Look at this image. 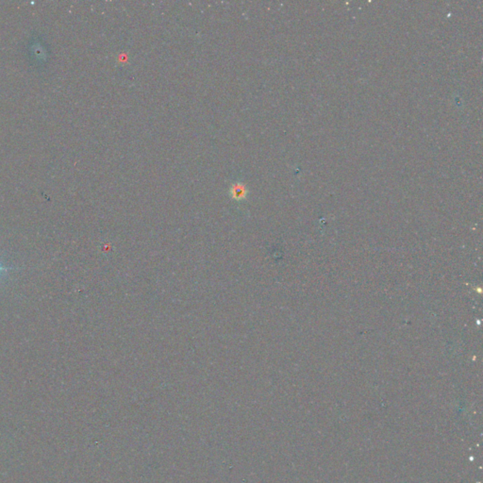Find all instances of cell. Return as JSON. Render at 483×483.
Wrapping results in <instances>:
<instances>
[{"label":"cell","mask_w":483,"mask_h":483,"mask_svg":"<svg viewBox=\"0 0 483 483\" xmlns=\"http://www.w3.org/2000/svg\"><path fill=\"white\" fill-rule=\"evenodd\" d=\"M232 195L236 198H241L246 195V188L241 184H235L232 187Z\"/></svg>","instance_id":"1"},{"label":"cell","mask_w":483,"mask_h":483,"mask_svg":"<svg viewBox=\"0 0 483 483\" xmlns=\"http://www.w3.org/2000/svg\"><path fill=\"white\" fill-rule=\"evenodd\" d=\"M13 269H14V268H12V267H7V266H4V265H2V264L0 263V278H1V276H2L3 274L6 273V272H9L10 270H13Z\"/></svg>","instance_id":"2"}]
</instances>
